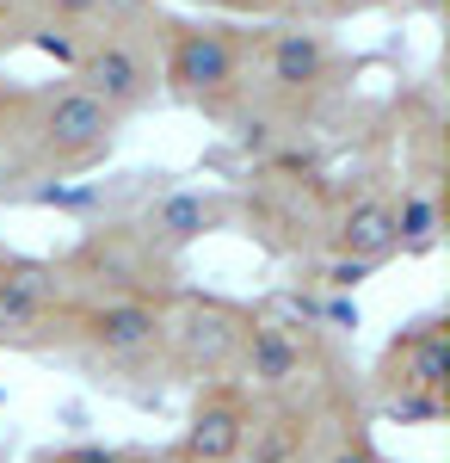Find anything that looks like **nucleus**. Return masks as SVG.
<instances>
[{
  "mask_svg": "<svg viewBox=\"0 0 450 463\" xmlns=\"http://www.w3.org/2000/svg\"><path fill=\"white\" fill-rule=\"evenodd\" d=\"M241 334L247 316L216 297H179L173 316H161V346L185 377H229L241 358Z\"/></svg>",
  "mask_w": 450,
  "mask_h": 463,
  "instance_id": "1",
  "label": "nucleus"
},
{
  "mask_svg": "<svg viewBox=\"0 0 450 463\" xmlns=\"http://www.w3.org/2000/svg\"><path fill=\"white\" fill-rule=\"evenodd\" d=\"M111 143H117V111L87 87H62L37 111V148L56 167H93L99 155H111Z\"/></svg>",
  "mask_w": 450,
  "mask_h": 463,
  "instance_id": "2",
  "label": "nucleus"
},
{
  "mask_svg": "<svg viewBox=\"0 0 450 463\" xmlns=\"http://www.w3.org/2000/svg\"><path fill=\"white\" fill-rule=\"evenodd\" d=\"M382 377H389V383H401L395 414H408V420H438V408H445V377H450L445 321H419L414 334H401V340L389 346Z\"/></svg>",
  "mask_w": 450,
  "mask_h": 463,
  "instance_id": "3",
  "label": "nucleus"
},
{
  "mask_svg": "<svg viewBox=\"0 0 450 463\" xmlns=\"http://www.w3.org/2000/svg\"><path fill=\"white\" fill-rule=\"evenodd\" d=\"M303 340H309V316L303 321H284L277 309L266 316H247V334H241V358H235V371L247 377V390L253 395H284L303 383Z\"/></svg>",
  "mask_w": 450,
  "mask_h": 463,
  "instance_id": "4",
  "label": "nucleus"
},
{
  "mask_svg": "<svg viewBox=\"0 0 450 463\" xmlns=\"http://www.w3.org/2000/svg\"><path fill=\"white\" fill-rule=\"evenodd\" d=\"M241 80V50L222 25H179L167 43V87L179 99H216Z\"/></svg>",
  "mask_w": 450,
  "mask_h": 463,
  "instance_id": "5",
  "label": "nucleus"
},
{
  "mask_svg": "<svg viewBox=\"0 0 450 463\" xmlns=\"http://www.w3.org/2000/svg\"><path fill=\"white\" fill-rule=\"evenodd\" d=\"M247 432H253L247 395L229 390V383H210V390L198 395V408H192V420H185L179 458L185 463H235L241 445H247Z\"/></svg>",
  "mask_w": 450,
  "mask_h": 463,
  "instance_id": "6",
  "label": "nucleus"
},
{
  "mask_svg": "<svg viewBox=\"0 0 450 463\" xmlns=\"http://www.w3.org/2000/svg\"><path fill=\"white\" fill-rule=\"evenodd\" d=\"M80 87L105 99L111 111H136L148 93H155V69H148V56H142L136 43H124V37H105L93 43L87 56H80Z\"/></svg>",
  "mask_w": 450,
  "mask_h": 463,
  "instance_id": "7",
  "label": "nucleus"
},
{
  "mask_svg": "<svg viewBox=\"0 0 450 463\" xmlns=\"http://www.w3.org/2000/svg\"><path fill=\"white\" fill-rule=\"evenodd\" d=\"M87 340L117 364H142L148 353H161V309L142 297H111L87 309Z\"/></svg>",
  "mask_w": 450,
  "mask_h": 463,
  "instance_id": "8",
  "label": "nucleus"
},
{
  "mask_svg": "<svg viewBox=\"0 0 450 463\" xmlns=\"http://www.w3.org/2000/svg\"><path fill=\"white\" fill-rule=\"evenodd\" d=\"M327 69H333V50L321 32H272V43H266V74L284 93H303L314 80H327Z\"/></svg>",
  "mask_w": 450,
  "mask_h": 463,
  "instance_id": "9",
  "label": "nucleus"
},
{
  "mask_svg": "<svg viewBox=\"0 0 450 463\" xmlns=\"http://www.w3.org/2000/svg\"><path fill=\"white\" fill-rule=\"evenodd\" d=\"M333 248L352 253V260H389L395 253V204H382V198H358L346 216H340V229H333Z\"/></svg>",
  "mask_w": 450,
  "mask_h": 463,
  "instance_id": "10",
  "label": "nucleus"
},
{
  "mask_svg": "<svg viewBox=\"0 0 450 463\" xmlns=\"http://www.w3.org/2000/svg\"><path fill=\"white\" fill-rule=\"evenodd\" d=\"M222 222V211L210 204V198H192V192H173V198H161L155 211H148V235L155 241H167V248H185V241H198Z\"/></svg>",
  "mask_w": 450,
  "mask_h": 463,
  "instance_id": "11",
  "label": "nucleus"
},
{
  "mask_svg": "<svg viewBox=\"0 0 450 463\" xmlns=\"http://www.w3.org/2000/svg\"><path fill=\"white\" fill-rule=\"evenodd\" d=\"M438 241V204L426 198V192H408L401 198V211H395V248H432Z\"/></svg>",
  "mask_w": 450,
  "mask_h": 463,
  "instance_id": "12",
  "label": "nucleus"
},
{
  "mask_svg": "<svg viewBox=\"0 0 450 463\" xmlns=\"http://www.w3.org/2000/svg\"><path fill=\"white\" fill-rule=\"evenodd\" d=\"M364 272H370V260H352V253H340V260L327 266V285H333V290H358V285H364Z\"/></svg>",
  "mask_w": 450,
  "mask_h": 463,
  "instance_id": "13",
  "label": "nucleus"
},
{
  "mask_svg": "<svg viewBox=\"0 0 450 463\" xmlns=\"http://www.w3.org/2000/svg\"><path fill=\"white\" fill-rule=\"evenodd\" d=\"M43 463H124V451H99V445H74V451H56Z\"/></svg>",
  "mask_w": 450,
  "mask_h": 463,
  "instance_id": "14",
  "label": "nucleus"
},
{
  "mask_svg": "<svg viewBox=\"0 0 450 463\" xmlns=\"http://www.w3.org/2000/svg\"><path fill=\"white\" fill-rule=\"evenodd\" d=\"M327 463H382V458H370V451H340V458H327Z\"/></svg>",
  "mask_w": 450,
  "mask_h": 463,
  "instance_id": "15",
  "label": "nucleus"
},
{
  "mask_svg": "<svg viewBox=\"0 0 450 463\" xmlns=\"http://www.w3.org/2000/svg\"><path fill=\"white\" fill-rule=\"evenodd\" d=\"M56 6H62V13H93L99 0H56Z\"/></svg>",
  "mask_w": 450,
  "mask_h": 463,
  "instance_id": "16",
  "label": "nucleus"
},
{
  "mask_svg": "<svg viewBox=\"0 0 450 463\" xmlns=\"http://www.w3.org/2000/svg\"><path fill=\"white\" fill-rule=\"evenodd\" d=\"M314 6H327V13H352V6H364V0H314Z\"/></svg>",
  "mask_w": 450,
  "mask_h": 463,
  "instance_id": "17",
  "label": "nucleus"
},
{
  "mask_svg": "<svg viewBox=\"0 0 450 463\" xmlns=\"http://www.w3.org/2000/svg\"><path fill=\"white\" fill-rule=\"evenodd\" d=\"M124 463H173V458H124Z\"/></svg>",
  "mask_w": 450,
  "mask_h": 463,
  "instance_id": "18",
  "label": "nucleus"
},
{
  "mask_svg": "<svg viewBox=\"0 0 450 463\" xmlns=\"http://www.w3.org/2000/svg\"><path fill=\"white\" fill-rule=\"evenodd\" d=\"M6 260H13V253H0V266H6Z\"/></svg>",
  "mask_w": 450,
  "mask_h": 463,
  "instance_id": "19",
  "label": "nucleus"
}]
</instances>
